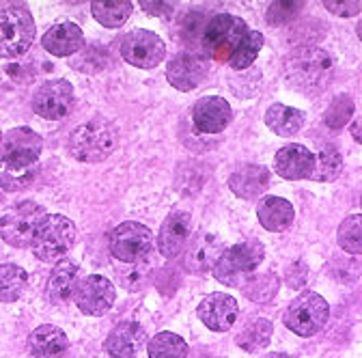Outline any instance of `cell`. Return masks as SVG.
<instances>
[{
  "mask_svg": "<svg viewBox=\"0 0 362 358\" xmlns=\"http://www.w3.org/2000/svg\"><path fill=\"white\" fill-rule=\"evenodd\" d=\"M201 48L211 61L244 71L257 61L263 48V35L238 16L218 13L201 30Z\"/></svg>",
  "mask_w": 362,
  "mask_h": 358,
  "instance_id": "1",
  "label": "cell"
},
{
  "mask_svg": "<svg viewBox=\"0 0 362 358\" xmlns=\"http://www.w3.org/2000/svg\"><path fill=\"white\" fill-rule=\"evenodd\" d=\"M285 78L304 96H320L334 78V59L317 46H302L285 61Z\"/></svg>",
  "mask_w": 362,
  "mask_h": 358,
  "instance_id": "2",
  "label": "cell"
},
{
  "mask_svg": "<svg viewBox=\"0 0 362 358\" xmlns=\"http://www.w3.org/2000/svg\"><path fill=\"white\" fill-rule=\"evenodd\" d=\"M119 143V129L112 121L104 117H95L82 125H78L69 134V154L80 162H104Z\"/></svg>",
  "mask_w": 362,
  "mask_h": 358,
  "instance_id": "3",
  "label": "cell"
},
{
  "mask_svg": "<svg viewBox=\"0 0 362 358\" xmlns=\"http://www.w3.org/2000/svg\"><path fill=\"white\" fill-rule=\"evenodd\" d=\"M265 259V248L259 240H246L231 248H224L218 261L214 263L211 272L216 281H220L226 287L242 285Z\"/></svg>",
  "mask_w": 362,
  "mask_h": 358,
  "instance_id": "4",
  "label": "cell"
},
{
  "mask_svg": "<svg viewBox=\"0 0 362 358\" xmlns=\"http://www.w3.org/2000/svg\"><path fill=\"white\" fill-rule=\"evenodd\" d=\"M76 242V225L63 214H48L35 231L30 242L33 255L43 263H57L65 259Z\"/></svg>",
  "mask_w": 362,
  "mask_h": 358,
  "instance_id": "5",
  "label": "cell"
},
{
  "mask_svg": "<svg viewBox=\"0 0 362 358\" xmlns=\"http://www.w3.org/2000/svg\"><path fill=\"white\" fill-rule=\"evenodd\" d=\"M35 41V20L22 5L0 11V59H18Z\"/></svg>",
  "mask_w": 362,
  "mask_h": 358,
  "instance_id": "6",
  "label": "cell"
},
{
  "mask_svg": "<svg viewBox=\"0 0 362 358\" xmlns=\"http://www.w3.org/2000/svg\"><path fill=\"white\" fill-rule=\"evenodd\" d=\"M330 318V304L317 291H302L285 311V326L298 337H313L320 333Z\"/></svg>",
  "mask_w": 362,
  "mask_h": 358,
  "instance_id": "7",
  "label": "cell"
},
{
  "mask_svg": "<svg viewBox=\"0 0 362 358\" xmlns=\"http://www.w3.org/2000/svg\"><path fill=\"white\" fill-rule=\"evenodd\" d=\"M48 216L35 201H22L0 218V238L13 248H28L41 220Z\"/></svg>",
  "mask_w": 362,
  "mask_h": 358,
  "instance_id": "8",
  "label": "cell"
},
{
  "mask_svg": "<svg viewBox=\"0 0 362 358\" xmlns=\"http://www.w3.org/2000/svg\"><path fill=\"white\" fill-rule=\"evenodd\" d=\"M110 253L117 261L123 263H143L149 259L153 250V233L149 227L141 222H121V225L110 233Z\"/></svg>",
  "mask_w": 362,
  "mask_h": 358,
  "instance_id": "9",
  "label": "cell"
},
{
  "mask_svg": "<svg viewBox=\"0 0 362 358\" xmlns=\"http://www.w3.org/2000/svg\"><path fill=\"white\" fill-rule=\"evenodd\" d=\"M119 50H121V57L129 65L139 67V69H153V67L162 65V61L166 57V43L153 30L136 28V30H129L127 35H123Z\"/></svg>",
  "mask_w": 362,
  "mask_h": 358,
  "instance_id": "10",
  "label": "cell"
},
{
  "mask_svg": "<svg viewBox=\"0 0 362 358\" xmlns=\"http://www.w3.org/2000/svg\"><path fill=\"white\" fill-rule=\"evenodd\" d=\"M71 298L84 316L100 318L112 308V304L117 300V289L110 279L100 277V275H90L76 283Z\"/></svg>",
  "mask_w": 362,
  "mask_h": 358,
  "instance_id": "11",
  "label": "cell"
},
{
  "mask_svg": "<svg viewBox=\"0 0 362 358\" xmlns=\"http://www.w3.org/2000/svg\"><path fill=\"white\" fill-rule=\"evenodd\" d=\"M76 104V93L71 82L59 78V80H48L43 82L35 96H33V110L50 121H59L69 115V110Z\"/></svg>",
  "mask_w": 362,
  "mask_h": 358,
  "instance_id": "12",
  "label": "cell"
},
{
  "mask_svg": "<svg viewBox=\"0 0 362 358\" xmlns=\"http://www.w3.org/2000/svg\"><path fill=\"white\" fill-rule=\"evenodd\" d=\"M199 320L214 333H226L231 330L240 316V304L233 296L216 291L201 300L199 304Z\"/></svg>",
  "mask_w": 362,
  "mask_h": 358,
  "instance_id": "13",
  "label": "cell"
},
{
  "mask_svg": "<svg viewBox=\"0 0 362 358\" xmlns=\"http://www.w3.org/2000/svg\"><path fill=\"white\" fill-rule=\"evenodd\" d=\"M209 76V63L203 57L184 52L177 54L166 65V80L177 91H194Z\"/></svg>",
  "mask_w": 362,
  "mask_h": 358,
  "instance_id": "14",
  "label": "cell"
},
{
  "mask_svg": "<svg viewBox=\"0 0 362 358\" xmlns=\"http://www.w3.org/2000/svg\"><path fill=\"white\" fill-rule=\"evenodd\" d=\"M43 151V139L30 127H13L7 134H3L0 141V158L3 160H16V162H39V156Z\"/></svg>",
  "mask_w": 362,
  "mask_h": 358,
  "instance_id": "15",
  "label": "cell"
},
{
  "mask_svg": "<svg viewBox=\"0 0 362 358\" xmlns=\"http://www.w3.org/2000/svg\"><path fill=\"white\" fill-rule=\"evenodd\" d=\"M192 121L201 134H220L233 121V108L220 96H205L194 104Z\"/></svg>",
  "mask_w": 362,
  "mask_h": 358,
  "instance_id": "16",
  "label": "cell"
},
{
  "mask_svg": "<svg viewBox=\"0 0 362 358\" xmlns=\"http://www.w3.org/2000/svg\"><path fill=\"white\" fill-rule=\"evenodd\" d=\"M145 347H147V330L139 322L117 324L104 341V350L112 358H139Z\"/></svg>",
  "mask_w": 362,
  "mask_h": 358,
  "instance_id": "17",
  "label": "cell"
},
{
  "mask_svg": "<svg viewBox=\"0 0 362 358\" xmlns=\"http://www.w3.org/2000/svg\"><path fill=\"white\" fill-rule=\"evenodd\" d=\"M190 225L192 218L188 212H173L164 220L158 233V250L166 259H175L181 250H184L188 238H190Z\"/></svg>",
  "mask_w": 362,
  "mask_h": 358,
  "instance_id": "18",
  "label": "cell"
},
{
  "mask_svg": "<svg viewBox=\"0 0 362 358\" xmlns=\"http://www.w3.org/2000/svg\"><path fill=\"white\" fill-rule=\"evenodd\" d=\"M222 250H224V246L218 236L207 233V231L197 233L190 240L188 250H186V259H184L186 270L192 275H203V272L211 270L218 257L222 255Z\"/></svg>",
  "mask_w": 362,
  "mask_h": 358,
  "instance_id": "19",
  "label": "cell"
},
{
  "mask_svg": "<svg viewBox=\"0 0 362 358\" xmlns=\"http://www.w3.org/2000/svg\"><path fill=\"white\" fill-rule=\"evenodd\" d=\"M41 43L54 57H71L84 48V33L74 22H59L45 30Z\"/></svg>",
  "mask_w": 362,
  "mask_h": 358,
  "instance_id": "20",
  "label": "cell"
},
{
  "mask_svg": "<svg viewBox=\"0 0 362 358\" xmlns=\"http://www.w3.org/2000/svg\"><path fill=\"white\" fill-rule=\"evenodd\" d=\"M274 171L289 182L306 179L313 171V151H308L304 145L289 143L274 156Z\"/></svg>",
  "mask_w": 362,
  "mask_h": 358,
  "instance_id": "21",
  "label": "cell"
},
{
  "mask_svg": "<svg viewBox=\"0 0 362 358\" xmlns=\"http://www.w3.org/2000/svg\"><path fill=\"white\" fill-rule=\"evenodd\" d=\"M269 186V171L261 164H244L229 177V188L235 197L252 201Z\"/></svg>",
  "mask_w": 362,
  "mask_h": 358,
  "instance_id": "22",
  "label": "cell"
},
{
  "mask_svg": "<svg viewBox=\"0 0 362 358\" xmlns=\"http://www.w3.org/2000/svg\"><path fill=\"white\" fill-rule=\"evenodd\" d=\"M28 347L35 358H63L69 350V339L59 326L43 324L30 333Z\"/></svg>",
  "mask_w": 362,
  "mask_h": 358,
  "instance_id": "23",
  "label": "cell"
},
{
  "mask_svg": "<svg viewBox=\"0 0 362 358\" xmlns=\"http://www.w3.org/2000/svg\"><path fill=\"white\" fill-rule=\"evenodd\" d=\"M257 218L263 229L272 233H281L291 227L296 212L293 205L283 197H263L257 205Z\"/></svg>",
  "mask_w": 362,
  "mask_h": 358,
  "instance_id": "24",
  "label": "cell"
},
{
  "mask_svg": "<svg viewBox=\"0 0 362 358\" xmlns=\"http://www.w3.org/2000/svg\"><path fill=\"white\" fill-rule=\"evenodd\" d=\"M78 272H80V267L74 261H69V259L57 261V265L50 272V279H48V289H45L48 300L52 304H65L71 298L74 287L78 283Z\"/></svg>",
  "mask_w": 362,
  "mask_h": 358,
  "instance_id": "25",
  "label": "cell"
},
{
  "mask_svg": "<svg viewBox=\"0 0 362 358\" xmlns=\"http://www.w3.org/2000/svg\"><path fill=\"white\" fill-rule=\"evenodd\" d=\"M306 115L300 108L287 106V104H272L265 112V125L276 134V137H296L304 127Z\"/></svg>",
  "mask_w": 362,
  "mask_h": 358,
  "instance_id": "26",
  "label": "cell"
},
{
  "mask_svg": "<svg viewBox=\"0 0 362 358\" xmlns=\"http://www.w3.org/2000/svg\"><path fill=\"white\" fill-rule=\"evenodd\" d=\"M39 175V162H16L0 158V188L5 192H20L28 188Z\"/></svg>",
  "mask_w": 362,
  "mask_h": 358,
  "instance_id": "27",
  "label": "cell"
},
{
  "mask_svg": "<svg viewBox=\"0 0 362 358\" xmlns=\"http://www.w3.org/2000/svg\"><path fill=\"white\" fill-rule=\"evenodd\" d=\"M134 11V3L129 0H106V3H90V13L95 22L106 28H121Z\"/></svg>",
  "mask_w": 362,
  "mask_h": 358,
  "instance_id": "28",
  "label": "cell"
},
{
  "mask_svg": "<svg viewBox=\"0 0 362 358\" xmlns=\"http://www.w3.org/2000/svg\"><path fill=\"white\" fill-rule=\"evenodd\" d=\"M272 333H274V326H272V322L265 320V318H257V320L248 322V324L238 333L235 343H238L244 352L257 354V352H261V350L267 347V343H269V339H272Z\"/></svg>",
  "mask_w": 362,
  "mask_h": 358,
  "instance_id": "29",
  "label": "cell"
},
{
  "mask_svg": "<svg viewBox=\"0 0 362 358\" xmlns=\"http://www.w3.org/2000/svg\"><path fill=\"white\" fill-rule=\"evenodd\" d=\"M281 289V279L276 277V272H252L244 283H242V291L248 300L252 302H269Z\"/></svg>",
  "mask_w": 362,
  "mask_h": 358,
  "instance_id": "30",
  "label": "cell"
},
{
  "mask_svg": "<svg viewBox=\"0 0 362 358\" xmlns=\"http://www.w3.org/2000/svg\"><path fill=\"white\" fill-rule=\"evenodd\" d=\"M343 171V158L334 147H326L320 154H313V171H310V179L313 182H322V184H330L341 175Z\"/></svg>",
  "mask_w": 362,
  "mask_h": 358,
  "instance_id": "31",
  "label": "cell"
},
{
  "mask_svg": "<svg viewBox=\"0 0 362 358\" xmlns=\"http://www.w3.org/2000/svg\"><path fill=\"white\" fill-rule=\"evenodd\" d=\"M28 285V275L16 263L0 265V302H16Z\"/></svg>",
  "mask_w": 362,
  "mask_h": 358,
  "instance_id": "32",
  "label": "cell"
},
{
  "mask_svg": "<svg viewBox=\"0 0 362 358\" xmlns=\"http://www.w3.org/2000/svg\"><path fill=\"white\" fill-rule=\"evenodd\" d=\"M147 356L149 358H188V343L184 337L164 330L149 339Z\"/></svg>",
  "mask_w": 362,
  "mask_h": 358,
  "instance_id": "33",
  "label": "cell"
},
{
  "mask_svg": "<svg viewBox=\"0 0 362 358\" xmlns=\"http://www.w3.org/2000/svg\"><path fill=\"white\" fill-rule=\"evenodd\" d=\"M360 220H362L360 214L347 216L337 231V244L354 257L360 255V248H362V222Z\"/></svg>",
  "mask_w": 362,
  "mask_h": 358,
  "instance_id": "34",
  "label": "cell"
},
{
  "mask_svg": "<svg viewBox=\"0 0 362 358\" xmlns=\"http://www.w3.org/2000/svg\"><path fill=\"white\" fill-rule=\"evenodd\" d=\"M354 112H356V102L351 96L347 93H341L337 96L330 106L326 108L324 112V123L330 127V129H341L345 123H349L354 119Z\"/></svg>",
  "mask_w": 362,
  "mask_h": 358,
  "instance_id": "35",
  "label": "cell"
},
{
  "mask_svg": "<svg viewBox=\"0 0 362 358\" xmlns=\"http://www.w3.org/2000/svg\"><path fill=\"white\" fill-rule=\"evenodd\" d=\"M108 65V52L102 46H88L78 52V57L71 61V67L76 71L84 74H98Z\"/></svg>",
  "mask_w": 362,
  "mask_h": 358,
  "instance_id": "36",
  "label": "cell"
},
{
  "mask_svg": "<svg viewBox=\"0 0 362 358\" xmlns=\"http://www.w3.org/2000/svg\"><path fill=\"white\" fill-rule=\"evenodd\" d=\"M304 9L302 3H272L265 13V22L269 26H285Z\"/></svg>",
  "mask_w": 362,
  "mask_h": 358,
  "instance_id": "37",
  "label": "cell"
},
{
  "mask_svg": "<svg viewBox=\"0 0 362 358\" xmlns=\"http://www.w3.org/2000/svg\"><path fill=\"white\" fill-rule=\"evenodd\" d=\"M285 283L291 289H302L308 283V267H306V263H302V261L291 263L289 270H287V277H285Z\"/></svg>",
  "mask_w": 362,
  "mask_h": 358,
  "instance_id": "38",
  "label": "cell"
},
{
  "mask_svg": "<svg viewBox=\"0 0 362 358\" xmlns=\"http://www.w3.org/2000/svg\"><path fill=\"white\" fill-rule=\"evenodd\" d=\"M324 5L328 11H332L334 16H341V18H354L362 9V5L358 3V0L356 3H332V0H328V3H324Z\"/></svg>",
  "mask_w": 362,
  "mask_h": 358,
  "instance_id": "39",
  "label": "cell"
},
{
  "mask_svg": "<svg viewBox=\"0 0 362 358\" xmlns=\"http://www.w3.org/2000/svg\"><path fill=\"white\" fill-rule=\"evenodd\" d=\"M141 7L147 11V13H151V16H168L170 11H173V3H147V0H143L141 3Z\"/></svg>",
  "mask_w": 362,
  "mask_h": 358,
  "instance_id": "40",
  "label": "cell"
},
{
  "mask_svg": "<svg viewBox=\"0 0 362 358\" xmlns=\"http://www.w3.org/2000/svg\"><path fill=\"white\" fill-rule=\"evenodd\" d=\"M351 137L356 139V143H360L362 139H360V119H356L354 121V125H351Z\"/></svg>",
  "mask_w": 362,
  "mask_h": 358,
  "instance_id": "41",
  "label": "cell"
},
{
  "mask_svg": "<svg viewBox=\"0 0 362 358\" xmlns=\"http://www.w3.org/2000/svg\"><path fill=\"white\" fill-rule=\"evenodd\" d=\"M265 358H289L287 354H281V352H272V354H267Z\"/></svg>",
  "mask_w": 362,
  "mask_h": 358,
  "instance_id": "42",
  "label": "cell"
},
{
  "mask_svg": "<svg viewBox=\"0 0 362 358\" xmlns=\"http://www.w3.org/2000/svg\"><path fill=\"white\" fill-rule=\"evenodd\" d=\"M0 141H3V132H0Z\"/></svg>",
  "mask_w": 362,
  "mask_h": 358,
  "instance_id": "43",
  "label": "cell"
}]
</instances>
